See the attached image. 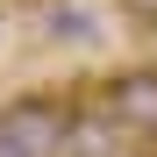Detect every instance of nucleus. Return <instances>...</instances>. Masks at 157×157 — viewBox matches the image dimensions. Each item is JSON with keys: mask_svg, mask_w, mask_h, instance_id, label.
I'll use <instances>...</instances> for the list:
<instances>
[{"mask_svg": "<svg viewBox=\"0 0 157 157\" xmlns=\"http://www.w3.org/2000/svg\"><path fill=\"white\" fill-rule=\"evenodd\" d=\"M64 114H71V107H64L57 93H14L7 107H0V143L21 150V157H57Z\"/></svg>", "mask_w": 157, "mask_h": 157, "instance_id": "1", "label": "nucleus"}, {"mask_svg": "<svg viewBox=\"0 0 157 157\" xmlns=\"http://www.w3.org/2000/svg\"><path fill=\"white\" fill-rule=\"evenodd\" d=\"M0 157H21V150H7V143H0Z\"/></svg>", "mask_w": 157, "mask_h": 157, "instance_id": "6", "label": "nucleus"}, {"mask_svg": "<svg viewBox=\"0 0 157 157\" xmlns=\"http://www.w3.org/2000/svg\"><path fill=\"white\" fill-rule=\"evenodd\" d=\"M121 7L136 14V21H150V29H157V0H121Z\"/></svg>", "mask_w": 157, "mask_h": 157, "instance_id": "5", "label": "nucleus"}, {"mask_svg": "<svg viewBox=\"0 0 157 157\" xmlns=\"http://www.w3.org/2000/svg\"><path fill=\"white\" fill-rule=\"evenodd\" d=\"M100 114H114L136 143H150L157 136V71L143 64V71H114L107 86H100V100H93Z\"/></svg>", "mask_w": 157, "mask_h": 157, "instance_id": "2", "label": "nucleus"}, {"mask_svg": "<svg viewBox=\"0 0 157 157\" xmlns=\"http://www.w3.org/2000/svg\"><path fill=\"white\" fill-rule=\"evenodd\" d=\"M43 36L50 43H100V14H86L78 0H50L43 7Z\"/></svg>", "mask_w": 157, "mask_h": 157, "instance_id": "4", "label": "nucleus"}, {"mask_svg": "<svg viewBox=\"0 0 157 157\" xmlns=\"http://www.w3.org/2000/svg\"><path fill=\"white\" fill-rule=\"evenodd\" d=\"M128 150H136V136H128L114 114H100V107H71L64 114L57 157H128Z\"/></svg>", "mask_w": 157, "mask_h": 157, "instance_id": "3", "label": "nucleus"}]
</instances>
